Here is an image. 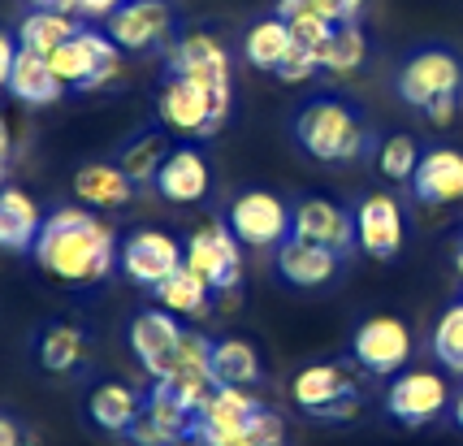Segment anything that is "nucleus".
Wrapping results in <instances>:
<instances>
[{"mask_svg": "<svg viewBox=\"0 0 463 446\" xmlns=\"http://www.w3.org/2000/svg\"><path fill=\"white\" fill-rule=\"evenodd\" d=\"M35 264L61 282H100L118 264V239L91 208H57L43 217Z\"/></svg>", "mask_w": 463, "mask_h": 446, "instance_id": "1", "label": "nucleus"}, {"mask_svg": "<svg viewBox=\"0 0 463 446\" xmlns=\"http://www.w3.org/2000/svg\"><path fill=\"white\" fill-rule=\"evenodd\" d=\"M295 143L307 157H317L325 165H351L368 152V122L360 118V109L346 100H312L295 113Z\"/></svg>", "mask_w": 463, "mask_h": 446, "instance_id": "2", "label": "nucleus"}, {"mask_svg": "<svg viewBox=\"0 0 463 446\" xmlns=\"http://www.w3.org/2000/svg\"><path fill=\"white\" fill-rule=\"evenodd\" d=\"M290 399L317 421H351L364 407L355 365H338V360L299 368L290 382Z\"/></svg>", "mask_w": 463, "mask_h": 446, "instance_id": "3", "label": "nucleus"}, {"mask_svg": "<svg viewBox=\"0 0 463 446\" xmlns=\"http://www.w3.org/2000/svg\"><path fill=\"white\" fill-rule=\"evenodd\" d=\"M121 48L109 40V31H91V26H79L70 40L61 43L57 52H48V62L57 70V79L65 87H79V91H100L104 82L118 79L121 70Z\"/></svg>", "mask_w": 463, "mask_h": 446, "instance_id": "4", "label": "nucleus"}, {"mask_svg": "<svg viewBox=\"0 0 463 446\" xmlns=\"http://www.w3.org/2000/svg\"><path fill=\"white\" fill-rule=\"evenodd\" d=\"M394 91H399V100L420 109V113L433 100L463 96V57L450 52V48H420L403 62L399 79H394Z\"/></svg>", "mask_w": 463, "mask_h": 446, "instance_id": "5", "label": "nucleus"}, {"mask_svg": "<svg viewBox=\"0 0 463 446\" xmlns=\"http://www.w3.org/2000/svg\"><path fill=\"white\" fill-rule=\"evenodd\" d=\"M165 65H169V74L213 91L222 109L234 104V96H230V48L213 31H186L182 40H174Z\"/></svg>", "mask_w": 463, "mask_h": 446, "instance_id": "6", "label": "nucleus"}, {"mask_svg": "<svg viewBox=\"0 0 463 446\" xmlns=\"http://www.w3.org/2000/svg\"><path fill=\"white\" fill-rule=\"evenodd\" d=\"M156 118H161V130L169 135H186V139H200V135H217L230 118V109L217 104L213 91H203L195 82L169 74L156 96Z\"/></svg>", "mask_w": 463, "mask_h": 446, "instance_id": "7", "label": "nucleus"}, {"mask_svg": "<svg viewBox=\"0 0 463 446\" xmlns=\"http://www.w3.org/2000/svg\"><path fill=\"white\" fill-rule=\"evenodd\" d=\"M239 234L230 230V222H203L191 239H186V269H195L203 282L213 286L217 295L239 290L242 286V251Z\"/></svg>", "mask_w": 463, "mask_h": 446, "instance_id": "8", "label": "nucleus"}, {"mask_svg": "<svg viewBox=\"0 0 463 446\" xmlns=\"http://www.w3.org/2000/svg\"><path fill=\"white\" fill-rule=\"evenodd\" d=\"M450 403L446 394V377L433 373V368H407V373H394V382L385 390V412L399 421V425L416 429L438 421Z\"/></svg>", "mask_w": 463, "mask_h": 446, "instance_id": "9", "label": "nucleus"}, {"mask_svg": "<svg viewBox=\"0 0 463 446\" xmlns=\"http://www.w3.org/2000/svg\"><path fill=\"white\" fill-rule=\"evenodd\" d=\"M260 407V399L247 385H217L208 394V403L195 412V438L203 446H247L242 429L251 421V412Z\"/></svg>", "mask_w": 463, "mask_h": 446, "instance_id": "10", "label": "nucleus"}, {"mask_svg": "<svg viewBox=\"0 0 463 446\" xmlns=\"http://www.w3.org/2000/svg\"><path fill=\"white\" fill-rule=\"evenodd\" d=\"M242 247H278L290 239V208L273 191H242L225 213Z\"/></svg>", "mask_w": 463, "mask_h": 446, "instance_id": "11", "label": "nucleus"}, {"mask_svg": "<svg viewBox=\"0 0 463 446\" xmlns=\"http://www.w3.org/2000/svg\"><path fill=\"white\" fill-rule=\"evenodd\" d=\"M121 273L135 286H161L174 269L186 264V247L165 230H135L118 251Z\"/></svg>", "mask_w": 463, "mask_h": 446, "instance_id": "12", "label": "nucleus"}, {"mask_svg": "<svg viewBox=\"0 0 463 446\" xmlns=\"http://www.w3.org/2000/svg\"><path fill=\"white\" fill-rule=\"evenodd\" d=\"M351 356L364 373H377V377H394L399 368L411 360V334L399 317H368L355 329V343Z\"/></svg>", "mask_w": 463, "mask_h": 446, "instance_id": "13", "label": "nucleus"}, {"mask_svg": "<svg viewBox=\"0 0 463 446\" xmlns=\"http://www.w3.org/2000/svg\"><path fill=\"white\" fill-rule=\"evenodd\" d=\"M290 234L346 256V251L355 247V213L338 208L334 200L312 195V200H299L295 208H290Z\"/></svg>", "mask_w": 463, "mask_h": 446, "instance_id": "14", "label": "nucleus"}, {"mask_svg": "<svg viewBox=\"0 0 463 446\" xmlns=\"http://www.w3.org/2000/svg\"><path fill=\"white\" fill-rule=\"evenodd\" d=\"M355 247L373 261H390L403 247V208L394 195H364L355 208Z\"/></svg>", "mask_w": 463, "mask_h": 446, "instance_id": "15", "label": "nucleus"}, {"mask_svg": "<svg viewBox=\"0 0 463 446\" xmlns=\"http://www.w3.org/2000/svg\"><path fill=\"white\" fill-rule=\"evenodd\" d=\"M109 22V40L126 48V52H143V48H156L174 35V14L165 0H126Z\"/></svg>", "mask_w": 463, "mask_h": 446, "instance_id": "16", "label": "nucleus"}, {"mask_svg": "<svg viewBox=\"0 0 463 446\" xmlns=\"http://www.w3.org/2000/svg\"><path fill=\"white\" fill-rule=\"evenodd\" d=\"M182 334H186V329L178 325L174 312L147 308V312H139V317L130 321V351H135L139 365L161 382L165 373H169V365H174V351H178Z\"/></svg>", "mask_w": 463, "mask_h": 446, "instance_id": "17", "label": "nucleus"}, {"mask_svg": "<svg viewBox=\"0 0 463 446\" xmlns=\"http://www.w3.org/2000/svg\"><path fill=\"white\" fill-rule=\"evenodd\" d=\"M411 191H416L420 204H438V208L463 204V152L459 147H433V152H424L416 174H411Z\"/></svg>", "mask_w": 463, "mask_h": 446, "instance_id": "18", "label": "nucleus"}, {"mask_svg": "<svg viewBox=\"0 0 463 446\" xmlns=\"http://www.w3.org/2000/svg\"><path fill=\"white\" fill-rule=\"evenodd\" d=\"M208 186H213V169L203 161V152H195V147H174L165 157L161 174H156V191L169 204H195L208 195Z\"/></svg>", "mask_w": 463, "mask_h": 446, "instance_id": "19", "label": "nucleus"}, {"mask_svg": "<svg viewBox=\"0 0 463 446\" xmlns=\"http://www.w3.org/2000/svg\"><path fill=\"white\" fill-rule=\"evenodd\" d=\"M338 264L343 256L338 251H329L321 243H307V239H286L278 243V273H282L290 286H303V290H312V286H325L334 273H338Z\"/></svg>", "mask_w": 463, "mask_h": 446, "instance_id": "20", "label": "nucleus"}, {"mask_svg": "<svg viewBox=\"0 0 463 446\" xmlns=\"http://www.w3.org/2000/svg\"><path fill=\"white\" fill-rule=\"evenodd\" d=\"M74 195L82 200V208H126L135 200V178L109 161H91L74 174Z\"/></svg>", "mask_w": 463, "mask_h": 446, "instance_id": "21", "label": "nucleus"}, {"mask_svg": "<svg viewBox=\"0 0 463 446\" xmlns=\"http://www.w3.org/2000/svg\"><path fill=\"white\" fill-rule=\"evenodd\" d=\"M9 91H14V100L43 109V104H57L65 96V82L57 79V70H52V62L43 52L18 48V62H14V74H9Z\"/></svg>", "mask_w": 463, "mask_h": 446, "instance_id": "22", "label": "nucleus"}, {"mask_svg": "<svg viewBox=\"0 0 463 446\" xmlns=\"http://www.w3.org/2000/svg\"><path fill=\"white\" fill-rule=\"evenodd\" d=\"M43 230L40 204L22 186H0V247L9 251H31Z\"/></svg>", "mask_w": 463, "mask_h": 446, "instance_id": "23", "label": "nucleus"}, {"mask_svg": "<svg viewBox=\"0 0 463 446\" xmlns=\"http://www.w3.org/2000/svg\"><path fill=\"white\" fill-rule=\"evenodd\" d=\"M139 412H143V394L130 390L126 382H104L87 399V416L100 429H109V433H130V425L139 421Z\"/></svg>", "mask_w": 463, "mask_h": 446, "instance_id": "24", "label": "nucleus"}, {"mask_svg": "<svg viewBox=\"0 0 463 446\" xmlns=\"http://www.w3.org/2000/svg\"><path fill=\"white\" fill-rule=\"evenodd\" d=\"M152 295H156V304L165 312H174V317H203L208 308H213V286L203 282L195 269H174L161 286H152Z\"/></svg>", "mask_w": 463, "mask_h": 446, "instance_id": "25", "label": "nucleus"}, {"mask_svg": "<svg viewBox=\"0 0 463 446\" xmlns=\"http://www.w3.org/2000/svg\"><path fill=\"white\" fill-rule=\"evenodd\" d=\"M295 48V35H290V26H286L278 14L273 18L256 22L251 31H247V40H242V57L251 70H264V74H278V65L282 57Z\"/></svg>", "mask_w": 463, "mask_h": 446, "instance_id": "26", "label": "nucleus"}, {"mask_svg": "<svg viewBox=\"0 0 463 446\" xmlns=\"http://www.w3.org/2000/svg\"><path fill=\"white\" fill-rule=\"evenodd\" d=\"M364 57H368V40H364L360 22H338V26L329 31V40L317 48L321 70L325 74H338V79L355 74V70L364 65Z\"/></svg>", "mask_w": 463, "mask_h": 446, "instance_id": "27", "label": "nucleus"}, {"mask_svg": "<svg viewBox=\"0 0 463 446\" xmlns=\"http://www.w3.org/2000/svg\"><path fill=\"white\" fill-rule=\"evenodd\" d=\"M79 31L74 14H57V9H31L26 18L18 22V48H31V52H57L61 43Z\"/></svg>", "mask_w": 463, "mask_h": 446, "instance_id": "28", "label": "nucleus"}, {"mask_svg": "<svg viewBox=\"0 0 463 446\" xmlns=\"http://www.w3.org/2000/svg\"><path fill=\"white\" fill-rule=\"evenodd\" d=\"M213 377L217 385H251L260 382V356L247 338H222L213 343Z\"/></svg>", "mask_w": 463, "mask_h": 446, "instance_id": "29", "label": "nucleus"}, {"mask_svg": "<svg viewBox=\"0 0 463 446\" xmlns=\"http://www.w3.org/2000/svg\"><path fill=\"white\" fill-rule=\"evenodd\" d=\"M165 157H169V130H143V135H135L121 147L118 165L135 178V186H143V183H156Z\"/></svg>", "mask_w": 463, "mask_h": 446, "instance_id": "30", "label": "nucleus"}, {"mask_svg": "<svg viewBox=\"0 0 463 446\" xmlns=\"http://www.w3.org/2000/svg\"><path fill=\"white\" fill-rule=\"evenodd\" d=\"M87 356V338L79 325H48L40 334V365L48 373H74Z\"/></svg>", "mask_w": 463, "mask_h": 446, "instance_id": "31", "label": "nucleus"}, {"mask_svg": "<svg viewBox=\"0 0 463 446\" xmlns=\"http://www.w3.org/2000/svg\"><path fill=\"white\" fill-rule=\"evenodd\" d=\"M182 377H213V338L208 334H182L178 351H174V365L161 382H182ZM217 382V377H213Z\"/></svg>", "mask_w": 463, "mask_h": 446, "instance_id": "32", "label": "nucleus"}, {"mask_svg": "<svg viewBox=\"0 0 463 446\" xmlns=\"http://www.w3.org/2000/svg\"><path fill=\"white\" fill-rule=\"evenodd\" d=\"M433 356L446 373L463 377V304H450L433 325Z\"/></svg>", "mask_w": 463, "mask_h": 446, "instance_id": "33", "label": "nucleus"}, {"mask_svg": "<svg viewBox=\"0 0 463 446\" xmlns=\"http://www.w3.org/2000/svg\"><path fill=\"white\" fill-rule=\"evenodd\" d=\"M420 157H424L420 143L411 139V135H390V139H382V147H377V169H382L390 183H411Z\"/></svg>", "mask_w": 463, "mask_h": 446, "instance_id": "34", "label": "nucleus"}, {"mask_svg": "<svg viewBox=\"0 0 463 446\" xmlns=\"http://www.w3.org/2000/svg\"><path fill=\"white\" fill-rule=\"evenodd\" d=\"M242 438H247V446H273L286 438V421L273 412V407H256L251 412V421H247V429H242Z\"/></svg>", "mask_w": 463, "mask_h": 446, "instance_id": "35", "label": "nucleus"}, {"mask_svg": "<svg viewBox=\"0 0 463 446\" xmlns=\"http://www.w3.org/2000/svg\"><path fill=\"white\" fill-rule=\"evenodd\" d=\"M317 74H321V62H317V52L303 48V43H295L282 57V65H278V79H286V82H307V79H317Z\"/></svg>", "mask_w": 463, "mask_h": 446, "instance_id": "36", "label": "nucleus"}, {"mask_svg": "<svg viewBox=\"0 0 463 446\" xmlns=\"http://www.w3.org/2000/svg\"><path fill=\"white\" fill-rule=\"evenodd\" d=\"M290 26V35H295V43H303V48H321L325 40H329V31H334V22H325V18H312V14H299V18H290L286 22Z\"/></svg>", "mask_w": 463, "mask_h": 446, "instance_id": "37", "label": "nucleus"}, {"mask_svg": "<svg viewBox=\"0 0 463 446\" xmlns=\"http://www.w3.org/2000/svg\"><path fill=\"white\" fill-rule=\"evenodd\" d=\"M130 442H135V446H174L178 438H174V433H169V429H165L161 421H156V416L143 407L139 421L130 425Z\"/></svg>", "mask_w": 463, "mask_h": 446, "instance_id": "38", "label": "nucleus"}, {"mask_svg": "<svg viewBox=\"0 0 463 446\" xmlns=\"http://www.w3.org/2000/svg\"><path fill=\"white\" fill-rule=\"evenodd\" d=\"M14 62H18V40L0 31V91H9V74H14Z\"/></svg>", "mask_w": 463, "mask_h": 446, "instance_id": "39", "label": "nucleus"}, {"mask_svg": "<svg viewBox=\"0 0 463 446\" xmlns=\"http://www.w3.org/2000/svg\"><path fill=\"white\" fill-rule=\"evenodd\" d=\"M126 0H79V18H91V22H100V18H113Z\"/></svg>", "mask_w": 463, "mask_h": 446, "instance_id": "40", "label": "nucleus"}, {"mask_svg": "<svg viewBox=\"0 0 463 446\" xmlns=\"http://www.w3.org/2000/svg\"><path fill=\"white\" fill-rule=\"evenodd\" d=\"M455 109H459V96H446V100H433L429 109H424V118L433 126H446L450 118H455Z\"/></svg>", "mask_w": 463, "mask_h": 446, "instance_id": "41", "label": "nucleus"}, {"mask_svg": "<svg viewBox=\"0 0 463 446\" xmlns=\"http://www.w3.org/2000/svg\"><path fill=\"white\" fill-rule=\"evenodd\" d=\"M0 446H26V433L9 416H0Z\"/></svg>", "mask_w": 463, "mask_h": 446, "instance_id": "42", "label": "nucleus"}, {"mask_svg": "<svg viewBox=\"0 0 463 446\" xmlns=\"http://www.w3.org/2000/svg\"><path fill=\"white\" fill-rule=\"evenodd\" d=\"M31 9H57V14H79V0H31Z\"/></svg>", "mask_w": 463, "mask_h": 446, "instance_id": "43", "label": "nucleus"}, {"mask_svg": "<svg viewBox=\"0 0 463 446\" xmlns=\"http://www.w3.org/2000/svg\"><path fill=\"white\" fill-rule=\"evenodd\" d=\"M9 152H14V139H9V126H5V118H0V169L9 165Z\"/></svg>", "mask_w": 463, "mask_h": 446, "instance_id": "44", "label": "nucleus"}, {"mask_svg": "<svg viewBox=\"0 0 463 446\" xmlns=\"http://www.w3.org/2000/svg\"><path fill=\"white\" fill-rule=\"evenodd\" d=\"M450 412H455V425L463 429V390L455 394V399H450Z\"/></svg>", "mask_w": 463, "mask_h": 446, "instance_id": "45", "label": "nucleus"}, {"mask_svg": "<svg viewBox=\"0 0 463 446\" xmlns=\"http://www.w3.org/2000/svg\"><path fill=\"white\" fill-rule=\"evenodd\" d=\"M174 446H203V442H200V438H195V433H186V438H178V442H174Z\"/></svg>", "mask_w": 463, "mask_h": 446, "instance_id": "46", "label": "nucleus"}, {"mask_svg": "<svg viewBox=\"0 0 463 446\" xmlns=\"http://www.w3.org/2000/svg\"><path fill=\"white\" fill-rule=\"evenodd\" d=\"M455 264H459V273H463V243H459V256H455Z\"/></svg>", "mask_w": 463, "mask_h": 446, "instance_id": "47", "label": "nucleus"}, {"mask_svg": "<svg viewBox=\"0 0 463 446\" xmlns=\"http://www.w3.org/2000/svg\"><path fill=\"white\" fill-rule=\"evenodd\" d=\"M0 178H5V169H0ZM0 186H5V183H0Z\"/></svg>", "mask_w": 463, "mask_h": 446, "instance_id": "48", "label": "nucleus"}, {"mask_svg": "<svg viewBox=\"0 0 463 446\" xmlns=\"http://www.w3.org/2000/svg\"><path fill=\"white\" fill-rule=\"evenodd\" d=\"M273 446H282V442H273Z\"/></svg>", "mask_w": 463, "mask_h": 446, "instance_id": "49", "label": "nucleus"}]
</instances>
